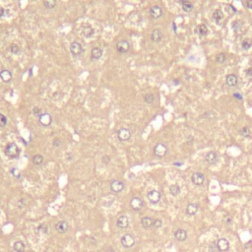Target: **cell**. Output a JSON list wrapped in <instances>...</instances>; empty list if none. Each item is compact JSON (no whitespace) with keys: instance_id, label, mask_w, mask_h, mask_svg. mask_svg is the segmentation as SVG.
<instances>
[{"instance_id":"30bf717a","label":"cell","mask_w":252,"mask_h":252,"mask_svg":"<svg viewBox=\"0 0 252 252\" xmlns=\"http://www.w3.org/2000/svg\"><path fill=\"white\" fill-rule=\"evenodd\" d=\"M39 121L43 127H47L52 123V117H51V115L49 113L43 112V113L39 117Z\"/></svg>"},{"instance_id":"bcb514c9","label":"cell","mask_w":252,"mask_h":252,"mask_svg":"<svg viewBox=\"0 0 252 252\" xmlns=\"http://www.w3.org/2000/svg\"><path fill=\"white\" fill-rule=\"evenodd\" d=\"M246 6H247L249 9L252 10V0H248V1L246 2Z\"/></svg>"},{"instance_id":"d590c367","label":"cell","mask_w":252,"mask_h":252,"mask_svg":"<svg viewBox=\"0 0 252 252\" xmlns=\"http://www.w3.org/2000/svg\"><path fill=\"white\" fill-rule=\"evenodd\" d=\"M239 133H240V135H242V136L245 137V138L250 136V130H249L248 127H242V128L240 129Z\"/></svg>"},{"instance_id":"44dd1931","label":"cell","mask_w":252,"mask_h":252,"mask_svg":"<svg viewBox=\"0 0 252 252\" xmlns=\"http://www.w3.org/2000/svg\"><path fill=\"white\" fill-rule=\"evenodd\" d=\"M163 33H161V30H154V31L152 32L151 33V40L154 41V43H160V41L163 40Z\"/></svg>"},{"instance_id":"ee69618b","label":"cell","mask_w":252,"mask_h":252,"mask_svg":"<svg viewBox=\"0 0 252 252\" xmlns=\"http://www.w3.org/2000/svg\"><path fill=\"white\" fill-rule=\"evenodd\" d=\"M234 97H235V99L239 100H242V97H241V95H240V94H238V93H234Z\"/></svg>"},{"instance_id":"277c9868","label":"cell","mask_w":252,"mask_h":252,"mask_svg":"<svg viewBox=\"0 0 252 252\" xmlns=\"http://www.w3.org/2000/svg\"><path fill=\"white\" fill-rule=\"evenodd\" d=\"M70 51L74 56H80L83 53V47L80 43L78 41H73L70 44Z\"/></svg>"},{"instance_id":"cb8c5ba5","label":"cell","mask_w":252,"mask_h":252,"mask_svg":"<svg viewBox=\"0 0 252 252\" xmlns=\"http://www.w3.org/2000/svg\"><path fill=\"white\" fill-rule=\"evenodd\" d=\"M141 225L144 228H150L153 227L154 225V220L151 217H144L141 220Z\"/></svg>"},{"instance_id":"8d00e7d4","label":"cell","mask_w":252,"mask_h":252,"mask_svg":"<svg viewBox=\"0 0 252 252\" xmlns=\"http://www.w3.org/2000/svg\"><path fill=\"white\" fill-rule=\"evenodd\" d=\"M10 51L12 52L13 54H18L20 52V46L16 43H12L10 46Z\"/></svg>"},{"instance_id":"7a4b0ae2","label":"cell","mask_w":252,"mask_h":252,"mask_svg":"<svg viewBox=\"0 0 252 252\" xmlns=\"http://www.w3.org/2000/svg\"><path fill=\"white\" fill-rule=\"evenodd\" d=\"M120 241H121V244H122L123 247L131 248L132 246H134V244H135V238H134L133 235H131L129 234H126L122 235Z\"/></svg>"},{"instance_id":"5b68a950","label":"cell","mask_w":252,"mask_h":252,"mask_svg":"<svg viewBox=\"0 0 252 252\" xmlns=\"http://www.w3.org/2000/svg\"><path fill=\"white\" fill-rule=\"evenodd\" d=\"M144 206V202L141 198L139 197H133L130 200V207L132 208L134 211H140Z\"/></svg>"},{"instance_id":"484cf974","label":"cell","mask_w":252,"mask_h":252,"mask_svg":"<svg viewBox=\"0 0 252 252\" xmlns=\"http://www.w3.org/2000/svg\"><path fill=\"white\" fill-rule=\"evenodd\" d=\"M223 18H224V13H223V11H222L221 9H217V10L214 11V13H213V19L217 22L218 24L220 23V21H221Z\"/></svg>"},{"instance_id":"ba28073f","label":"cell","mask_w":252,"mask_h":252,"mask_svg":"<svg viewBox=\"0 0 252 252\" xmlns=\"http://www.w3.org/2000/svg\"><path fill=\"white\" fill-rule=\"evenodd\" d=\"M161 195L158 190H151L148 192V199L152 204H157L161 201Z\"/></svg>"},{"instance_id":"4fadbf2b","label":"cell","mask_w":252,"mask_h":252,"mask_svg":"<svg viewBox=\"0 0 252 252\" xmlns=\"http://www.w3.org/2000/svg\"><path fill=\"white\" fill-rule=\"evenodd\" d=\"M217 243V248H218V250L219 251H227L228 250V248H229V241L227 239V238H220V239H218V241L216 242Z\"/></svg>"},{"instance_id":"7c38bea8","label":"cell","mask_w":252,"mask_h":252,"mask_svg":"<svg viewBox=\"0 0 252 252\" xmlns=\"http://www.w3.org/2000/svg\"><path fill=\"white\" fill-rule=\"evenodd\" d=\"M116 225L119 228H127L129 227V219H128V217L125 216V215H122V216H120L117 221H116Z\"/></svg>"},{"instance_id":"f546056e","label":"cell","mask_w":252,"mask_h":252,"mask_svg":"<svg viewBox=\"0 0 252 252\" xmlns=\"http://www.w3.org/2000/svg\"><path fill=\"white\" fill-rule=\"evenodd\" d=\"M170 193L172 196H177L180 193V187L177 184H172V185L170 186Z\"/></svg>"},{"instance_id":"4316f807","label":"cell","mask_w":252,"mask_h":252,"mask_svg":"<svg viewBox=\"0 0 252 252\" xmlns=\"http://www.w3.org/2000/svg\"><path fill=\"white\" fill-rule=\"evenodd\" d=\"M83 35L86 37H91L94 35V29L91 27V26L86 25L83 27Z\"/></svg>"},{"instance_id":"b9f144b4","label":"cell","mask_w":252,"mask_h":252,"mask_svg":"<svg viewBox=\"0 0 252 252\" xmlns=\"http://www.w3.org/2000/svg\"><path fill=\"white\" fill-rule=\"evenodd\" d=\"M52 145H53L54 147H59L60 145H61V140H60L58 137L54 138L53 141H52Z\"/></svg>"},{"instance_id":"f35d334b","label":"cell","mask_w":252,"mask_h":252,"mask_svg":"<svg viewBox=\"0 0 252 252\" xmlns=\"http://www.w3.org/2000/svg\"><path fill=\"white\" fill-rule=\"evenodd\" d=\"M33 114L36 116V117H40V116L43 114V112L40 111V110L37 107H33Z\"/></svg>"},{"instance_id":"3957f363","label":"cell","mask_w":252,"mask_h":252,"mask_svg":"<svg viewBox=\"0 0 252 252\" xmlns=\"http://www.w3.org/2000/svg\"><path fill=\"white\" fill-rule=\"evenodd\" d=\"M167 146L164 144H161V143H159V144H157L155 146V148H154V154H155V156L159 157V158H163L167 155Z\"/></svg>"},{"instance_id":"603a6c76","label":"cell","mask_w":252,"mask_h":252,"mask_svg":"<svg viewBox=\"0 0 252 252\" xmlns=\"http://www.w3.org/2000/svg\"><path fill=\"white\" fill-rule=\"evenodd\" d=\"M195 33L199 35L200 37H205L207 33H208V28L207 26L204 24H200L198 25L196 28H195Z\"/></svg>"},{"instance_id":"2e32d148","label":"cell","mask_w":252,"mask_h":252,"mask_svg":"<svg viewBox=\"0 0 252 252\" xmlns=\"http://www.w3.org/2000/svg\"><path fill=\"white\" fill-rule=\"evenodd\" d=\"M55 229L58 234H65L68 231V224L65 221H60L55 225Z\"/></svg>"},{"instance_id":"ab89813d","label":"cell","mask_w":252,"mask_h":252,"mask_svg":"<svg viewBox=\"0 0 252 252\" xmlns=\"http://www.w3.org/2000/svg\"><path fill=\"white\" fill-rule=\"evenodd\" d=\"M161 225H163V222H161V220L160 219H156V220H154V225H153V227L154 228H160Z\"/></svg>"},{"instance_id":"6da1fadb","label":"cell","mask_w":252,"mask_h":252,"mask_svg":"<svg viewBox=\"0 0 252 252\" xmlns=\"http://www.w3.org/2000/svg\"><path fill=\"white\" fill-rule=\"evenodd\" d=\"M4 153L7 157L11 158V159H14V158H17L20 154V150H19L18 146L15 144V143H9L7 144V146L4 149Z\"/></svg>"},{"instance_id":"9a60e30c","label":"cell","mask_w":252,"mask_h":252,"mask_svg":"<svg viewBox=\"0 0 252 252\" xmlns=\"http://www.w3.org/2000/svg\"><path fill=\"white\" fill-rule=\"evenodd\" d=\"M199 211V205L196 203H190L186 207V214L188 216H194L196 215Z\"/></svg>"},{"instance_id":"7dc6e473","label":"cell","mask_w":252,"mask_h":252,"mask_svg":"<svg viewBox=\"0 0 252 252\" xmlns=\"http://www.w3.org/2000/svg\"><path fill=\"white\" fill-rule=\"evenodd\" d=\"M231 218H228L227 223H228V224H229V223H231Z\"/></svg>"},{"instance_id":"74e56055","label":"cell","mask_w":252,"mask_h":252,"mask_svg":"<svg viewBox=\"0 0 252 252\" xmlns=\"http://www.w3.org/2000/svg\"><path fill=\"white\" fill-rule=\"evenodd\" d=\"M7 122H8V120H7V117L2 113H0V128H3V127H5L7 125Z\"/></svg>"},{"instance_id":"5bb4252c","label":"cell","mask_w":252,"mask_h":252,"mask_svg":"<svg viewBox=\"0 0 252 252\" xmlns=\"http://www.w3.org/2000/svg\"><path fill=\"white\" fill-rule=\"evenodd\" d=\"M161 15H163V9L161 8L160 6L155 5L151 7V9H150V16L154 19H159Z\"/></svg>"},{"instance_id":"8fae6325","label":"cell","mask_w":252,"mask_h":252,"mask_svg":"<svg viewBox=\"0 0 252 252\" xmlns=\"http://www.w3.org/2000/svg\"><path fill=\"white\" fill-rule=\"evenodd\" d=\"M117 137L120 141H128L131 138V132L127 128H120L117 131Z\"/></svg>"},{"instance_id":"d6986e66","label":"cell","mask_w":252,"mask_h":252,"mask_svg":"<svg viewBox=\"0 0 252 252\" xmlns=\"http://www.w3.org/2000/svg\"><path fill=\"white\" fill-rule=\"evenodd\" d=\"M174 238L178 240V241H184L187 238V232L185 229L183 228H178L174 231Z\"/></svg>"},{"instance_id":"1f68e13d","label":"cell","mask_w":252,"mask_h":252,"mask_svg":"<svg viewBox=\"0 0 252 252\" xmlns=\"http://www.w3.org/2000/svg\"><path fill=\"white\" fill-rule=\"evenodd\" d=\"M241 46L243 47V49H249L252 46V40L250 39H245L241 43Z\"/></svg>"},{"instance_id":"f6af8a7d","label":"cell","mask_w":252,"mask_h":252,"mask_svg":"<svg viewBox=\"0 0 252 252\" xmlns=\"http://www.w3.org/2000/svg\"><path fill=\"white\" fill-rule=\"evenodd\" d=\"M246 75L248 77H252V67H250V68H248L246 70Z\"/></svg>"},{"instance_id":"7bdbcfd3","label":"cell","mask_w":252,"mask_h":252,"mask_svg":"<svg viewBox=\"0 0 252 252\" xmlns=\"http://www.w3.org/2000/svg\"><path fill=\"white\" fill-rule=\"evenodd\" d=\"M110 156H107V155L103 156V163L104 164H108V163H110Z\"/></svg>"},{"instance_id":"7402d4cb","label":"cell","mask_w":252,"mask_h":252,"mask_svg":"<svg viewBox=\"0 0 252 252\" xmlns=\"http://www.w3.org/2000/svg\"><path fill=\"white\" fill-rule=\"evenodd\" d=\"M101 55H103V50H101L100 47H94L92 51H91V58L92 60H99Z\"/></svg>"},{"instance_id":"ffe728a7","label":"cell","mask_w":252,"mask_h":252,"mask_svg":"<svg viewBox=\"0 0 252 252\" xmlns=\"http://www.w3.org/2000/svg\"><path fill=\"white\" fill-rule=\"evenodd\" d=\"M238 79L234 74H229L225 77V84L228 87H234V86L238 85Z\"/></svg>"},{"instance_id":"60d3db41","label":"cell","mask_w":252,"mask_h":252,"mask_svg":"<svg viewBox=\"0 0 252 252\" xmlns=\"http://www.w3.org/2000/svg\"><path fill=\"white\" fill-rule=\"evenodd\" d=\"M217 250H218V248H217V243H216V242H212V243L209 245V251H210V252H216Z\"/></svg>"},{"instance_id":"ac0fdd59","label":"cell","mask_w":252,"mask_h":252,"mask_svg":"<svg viewBox=\"0 0 252 252\" xmlns=\"http://www.w3.org/2000/svg\"><path fill=\"white\" fill-rule=\"evenodd\" d=\"M12 78H13L12 73H11L9 70L3 69L0 71V79L2 80V82L9 83V82H11V80H12Z\"/></svg>"},{"instance_id":"4dcf8cb0","label":"cell","mask_w":252,"mask_h":252,"mask_svg":"<svg viewBox=\"0 0 252 252\" xmlns=\"http://www.w3.org/2000/svg\"><path fill=\"white\" fill-rule=\"evenodd\" d=\"M56 3H57L56 0H46V1L43 2V5L48 9H53L56 6Z\"/></svg>"},{"instance_id":"8992f818","label":"cell","mask_w":252,"mask_h":252,"mask_svg":"<svg viewBox=\"0 0 252 252\" xmlns=\"http://www.w3.org/2000/svg\"><path fill=\"white\" fill-rule=\"evenodd\" d=\"M124 189V183L120 180H112L110 182V190L114 193H120Z\"/></svg>"},{"instance_id":"52a82bcc","label":"cell","mask_w":252,"mask_h":252,"mask_svg":"<svg viewBox=\"0 0 252 252\" xmlns=\"http://www.w3.org/2000/svg\"><path fill=\"white\" fill-rule=\"evenodd\" d=\"M116 49H117V51L120 52V53H126V52L130 49V44L128 41L125 40H119L118 43H116Z\"/></svg>"},{"instance_id":"e0dca14e","label":"cell","mask_w":252,"mask_h":252,"mask_svg":"<svg viewBox=\"0 0 252 252\" xmlns=\"http://www.w3.org/2000/svg\"><path fill=\"white\" fill-rule=\"evenodd\" d=\"M205 160L208 164H215L217 161H218V155L216 152L214 151H210L206 154L205 156Z\"/></svg>"},{"instance_id":"9c48e42d","label":"cell","mask_w":252,"mask_h":252,"mask_svg":"<svg viewBox=\"0 0 252 252\" xmlns=\"http://www.w3.org/2000/svg\"><path fill=\"white\" fill-rule=\"evenodd\" d=\"M191 180H192L193 184L197 186H200L205 181V175L202 172H194L192 176H191Z\"/></svg>"},{"instance_id":"d4e9b609","label":"cell","mask_w":252,"mask_h":252,"mask_svg":"<svg viewBox=\"0 0 252 252\" xmlns=\"http://www.w3.org/2000/svg\"><path fill=\"white\" fill-rule=\"evenodd\" d=\"M25 244L23 241H21V240H18L14 243L13 245V249L16 251V252H24L25 251Z\"/></svg>"},{"instance_id":"d6a6232c","label":"cell","mask_w":252,"mask_h":252,"mask_svg":"<svg viewBox=\"0 0 252 252\" xmlns=\"http://www.w3.org/2000/svg\"><path fill=\"white\" fill-rule=\"evenodd\" d=\"M10 172H11V174H12V175L14 176V177H16V178H18V179H20V178L22 177V174H21L20 171H19L18 168H16V167L11 168Z\"/></svg>"},{"instance_id":"f1b7e54d","label":"cell","mask_w":252,"mask_h":252,"mask_svg":"<svg viewBox=\"0 0 252 252\" xmlns=\"http://www.w3.org/2000/svg\"><path fill=\"white\" fill-rule=\"evenodd\" d=\"M181 5L185 12H190V11H192V9H193V4L190 1H187V0H183V1H181Z\"/></svg>"},{"instance_id":"836d02e7","label":"cell","mask_w":252,"mask_h":252,"mask_svg":"<svg viewBox=\"0 0 252 252\" xmlns=\"http://www.w3.org/2000/svg\"><path fill=\"white\" fill-rule=\"evenodd\" d=\"M154 101H155V96H154L153 94H148V95L145 96V103L146 104H152Z\"/></svg>"},{"instance_id":"e575fe53","label":"cell","mask_w":252,"mask_h":252,"mask_svg":"<svg viewBox=\"0 0 252 252\" xmlns=\"http://www.w3.org/2000/svg\"><path fill=\"white\" fill-rule=\"evenodd\" d=\"M225 60H227V55H225V53H220V54H218L217 58H216V61H217L218 63H220V64H223V63H225Z\"/></svg>"},{"instance_id":"83f0119b","label":"cell","mask_w":252,"mask_h":252,"mask_svg":"<svg viewBox=\"0 0 252 252\" xmlns=\"http://www.w3.org/2000/svg\"><path fill=\"white\" fill-rule=\"evenodd\" d=\"M32 161L35 165H40V164H43V157L41 155H40V154H37V155L33 156Z\"/></svg>"}]
</instances>
